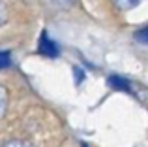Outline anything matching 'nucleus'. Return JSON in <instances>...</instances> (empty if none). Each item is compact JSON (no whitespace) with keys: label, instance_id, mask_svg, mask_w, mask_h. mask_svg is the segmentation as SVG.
<instances>
[{"label":"nucleus","instance_id":"obj_1","mask_svg":"<svg viewBox=\"0 0 148 147\" xmlns=\"http://www.w3.org/2000/svg\"><path fill=\"white\" fill-rule=\"evenodd\" d=\"M40 53H41V55H45V57H51V59L58 55L56 44L49 38V34L45 32V30L41 32V36H40Z\"/></svg>","mask_w":148,"mask_h":147},{"label":"nucleus","instance_id":"obj_2","mask_svg":"<svg viewBox=\"0 0 148 147\" xmlns=\"http://www.w3.org/2000/svg\"><path fill=\"white\" fill-rule=\"evenodd\" d=\"M109 85L112 89H118V91H130V83L120 76H111L109 77Z\"/></svg>","mask_w":148,"mask_h":147},{"label":"nucleus","instance_id":"obj_3","mask_svg":"<svg viewBox=\"0 0 148 147\" xmlns=\"http://www.w3.org/2000/svg\"><path fill=\"white\" fill-rule=\"evenodd\" d=\"M139 2H141V0H114V4L120 10H131V8H135Z\"/></svg>","mask_w":148,"mask_h":147},{"label":"nucleus","instance_id":"obj_4","mask_svg":"<svg viewBox=\"0 0 148 147\" xmlns=\"http://www.w3.org/2000/svg\"><path fill=\"white\" fill-rule=\"evenodd\" d=\"M11 64V57L8 51H0V68H8Z\"/></svg>","mask_w":148,"mask_h":147},{"label":"nucleus","instance_id":"obj_5","mask_svg":"<svg viewBox=\"0 0 148 147\" xmlns=\"http://www.w3.org/2000/svg\"><path fill=\"white\" fill-rule=\"evenodd\" d=\"M137 40L143 42V44H148V26H145L143 30H139V32H137Z\"/></svg>","mask_w":148,"mask_h":147},{"label":"nucleus","instance_id":"obj_6","mask_svg":"<svg viewBox=\"0 0 148 147\" xmlns=\"http://www.w3.org/2000/svg\"><path fill=\"white\" fill-rule=\"evenodd\" d=\"M4 110H6V91L0 87V117H2Z\"/></svg>","mask_w":148,"mask_h":147},{"label":"nucleus","instance_id":"obj_7","mask_svg":"<svg viewBox=\"0 0 148 147\" xmlns=\"http://www.w3.org/2000/svg\"><path fill=\"white\" fill-rule=\"evenodd\" d=\"M51 2L54 4V6H60V8H68V6H71L75 0H51Z\"/></svg>","mask_w":148,"mask_h":147},{"label":"nucleus","instance_id":"obj_8","mask_svg":"<svg viewBox=\"0 0 148 147\" xmlns=\"http://www.w3.org/2000/svg\"><path fill=\"white\" fill-rule=\"evenodd\" d=\"M2 147H30L28 144H25V141H10V144L2 145Z\"/></svg>","mask_w":148,"mask_h":147},{"label":"nucleus","instance_id":"obj_9","mask_svg":"<svg viewBox=\"0 0 148 147\" xmlns=\"http://www.w3.org/2000/svg\"><path fill=\"white\" fill-rule=\"evenodd\" d=\"M4 19H6V8H4L2 4H0V25L4 23Z\"/></svg>","mask_w":148,"mask_h":147}]
</instances>
